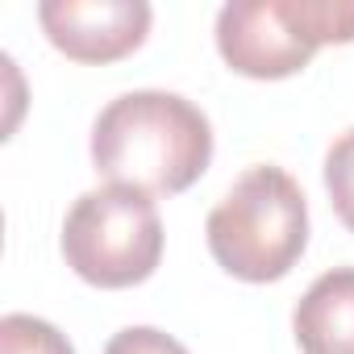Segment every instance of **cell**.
<instances>
[{
    "mask_svg": "<svg viewBox=\"0 0 354 354\" xmlns=\"http://www.w3.org/2000/svg\"><path fill=\"white\" fill-rule=\"evenodd\" d=\"M213 158L209 117L175 92H125L92 125V162L109 184L175 196L192 188Z\"/></svg>",
    "mask_w": 354,
    "mask_h": 354,
    "instance_id": "cell-1",
    "label": "cell"
},
{
    "mask_svg": "<svg viewBox=\"0 0 354 354\" xmlns=\"http://www.w3.org/2000/svg\"><path fill=\"white\" fill-rule=\"evenodd\" d=\"M213 259L246 283L283 279L308 246V205L283 167H250L209 213Z\"/></svg>",
    "mask_w": 354,
    "mask_h": 354,
    "instance_id": "cell-2",
    "label": "cell"
},
{
    "mask_svg": "<svg viewBox=\"0 0 354 354\" xmlns=\"http://www.w3.org/2000/svg\"><path fill=\"white\" fill-rule=\"evenodd\" d=\"M325 42H354V0H234L217 13L221 59L250 80L296 75Z\"/></svg>",
    "mask_w": 354,
    "mask_h": 354,
    "instance_id": "cell-3",
    "label": "cell"
},
{
    "mask_svg": "<svg viewBox=\"0 0 354 354\" xmlns=\"http://www.w3.org/2000/svg\"><path fill=\"white\" fill-rule=\"evenodd\" d=\"M67 267L96 288H133L162 259V217L146 192L109 184L84 192L63 221Z\"/></svg>",
    "mask_w": 354,
    "mask_h": 354,
    "instance_id": "cell-4",
    "label": "cell"
},
{
    "mask_svg": "<svg viewBox=\"0 0 354 354\" xmlns=\"http://www.w3.org/2000/svg\"><path fill=\"white\" fill-rule=\"evenodd\" d=\"M38 21L46 38L75 63H113L150 34L146 0H42Z\"/></svg>",
    "mask_w": 354,
    "mask_h": 354,
    "instance_id": "cell-5",
    "label": "cell"
},
{
    "mask_svg": "<svg viewBox=\"0 0 354 354\" xmlns=\"http://www.w3.org/2000/svg\"><path fill=\"white\" fill-rule=\"evenodd\" d=\"M304 354H354V267H333L308 283L292 313Z\"/></svg>",
    "mask_w": 354,
    "mask_h": 354,
    "instance_id": "cell-6",
    "label": "cell"
},
{
    "mask_svg": "<svg viewBox=\"0 0 354 354\" xmlns=\"http://www.w3.org/2000/svg\"><path fill=\"white\" fill-rule=\"evenodd\" d=\"M0 354H75V350L50 321L30 313H9L0 321Z\"/></svg>",
    "mask_w": 354,
    "mask_h": 354,
    "instance_id": "cell-7",
    "label": "cell"
},
{
    "mask_svg": "<svg viewBox=\"0 0 354 354\" xmlns=\"http://www.w3.org/2000/svg\"><path fill=\"white\" fill-rule=\"evenodd\" d=\"M325 188H329L333 213L354 234V129H346L325 154Z\"/></svg>",
    "mask_w": 354,
    "mask_h": 354,
    "instance_id": "cell-8",
    "label": "cell"
},
{
    "mask_svg": "<svg viewBox=\"0 0 354 354\" xmlns=\"http://www.w3.org/2000/svg\"><path fill=\"white\" fill-rule=\"evenodd\" d=\"M104 354H188L180 342L162 329H150V325H129L121 333H113V342L104 346Z\"/></svg>",
    "mask_w": 354,
    "mask_h": 354,
    "instance_id": "cell-9",
    "label": "cell"
}]
</instances>
